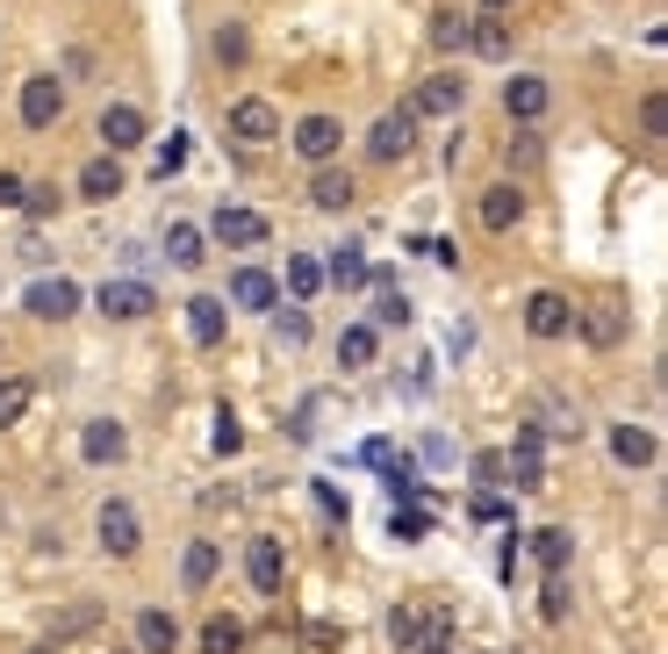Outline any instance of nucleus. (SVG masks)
Segmentation results:
<instances>
[{
    "label": "nucleus",
    "instance_id": "nucleus-44",
    "mask_svg": "<svg viewBox=\"0 0 668 654\" xmlns=\"http://www.w3.org/2000/svg\"><path fill=\"white\" fill-rule=\"evenodd\" d=\"M180 165H188V137L173 130V144H159V173H180Z\"/></svg>",
    "mask_w": 668,
    "mask_h": 654
},
{
    "label": "nucleus",
    "instance_id": "nucleus-30",
    "mask_svg": "<svg viewBox=\"0 0 668 654\" xmlns=\"http://www.w3.org/2000/svg\"><path fill=\"white\" fill-rule=\"evenodd\" d=\"M533 554H539L546 575H560V569H568V554H575V540L560 525H546V532H533Z\"/></svg>",
    "mask_w": 668,
    "mask_h": 654
},
{
    "label": "nucleus",
    "instance_id": "nucleus-20",
    "mask_svg": "<svg viewBox=\"0 0 668 654\" xmlns=\"http://www.w3.org/2000/svg\"><path fill=\"white\" fill-rule=\"evenodd\" d=\"M80 194H87V202H115V194H123V159H109V151L87 159L80 165Z\"/></svg>",
    "mask_w": 668,
    "mask_h": 654
},
{
    "label": "nucleus",
    "instance_id": "nucleus-25",
    "mask_svg": "<svg viewBox=\"0 0 668 654\" xmlns=\"http://www.w3.org/2000/svg\"><path fill=\"white\" fill-rule=\"evenodd\" d=\"M310 202H316V209H345V202H353V173H345V165H316Z\"/></svg>",
    "mask_w": 668,
    "mask_h": 654
},
{
    "label": "nucleus",
    "instance_id": "nucleus-3",
    "mask_svg": "<svg viewBox=\"0 0 668 654\" xmlns=\"http://www.w3.org/2000/svg\"><path fill=\"white\" fill-rule=\"evenodd\" d=\"M22 310L43 316V324H65V316L80 310V281H65V273H43V281H29Z\"/></svg>",
    "mask_w": 668,
    "mask_h": 654
},
{
    "label": "nucleus",
    "instance_id": "nucleus-48",
    "mask_svg": "<svg viewBox=\"0 0 668 654\" xmlns=\"http://www.w3.org/2000/svg\"><path fill=\"white\" fill-rule=\"evenodd\" d=\"M360 461H367V467H388V461H396V446H388V439H367V446H360Z\"/></svg>",
    "mask_w": 668,
    "mask_h": 654
},
{
    "label": "nucleus",
    "instance_id": "nucleus-6",
    "mask_svg": "<svg viewBox=\"0 0 668 654\" xmlns=\"http://www.w3.org/2000/svg\"><path fill=\"white\" fill-rule=\"evenodd\" d=\"M409 144H417V115H409V109H388L382 123L367 130V159H374V165H396V159H409Z\"/></svg>",
    "mask_w": 668,
    "mask_h": 654
},
{
    "label": "nucleus",
    "instance_id": "nucleus-13",
    "mask_svg": "<svg viewBox=\"0 0 668 654\" xmlns=\"http://www.w3.org/2000/svg\"><path fill=\"white\" fill-rule=\"evenodd\" d=\"M80 453H87L94 467H115V461L130 453V432H123L115 417H87V424H80Z\"/></svg>",
    "mask_w": 668,
    "mask_h": 654
},
{
    "label": "nucleus",
    "instance_id": "nucleus-17",
    "mask_svg": "<svg viewBox=\"0 0 668 654\" xmlns=\"http://www.w3.org/2000/svg\"><path fill=\"white\" fill-rule=\"evenodd\" d=\"M223 331H231L223 295H194V302H188V339H194V345H223Z\"/></svg>",
    "mask_w": 668,
    "mask_h": 654
},
{
    "label": "nucleus",
    "instance_id": "nucleus-49",
    "mask_svg": "<svg viewBox=\"0 0 668 654\" xmlns=\"http://www.w3.org/2000/svg\"><path fill=\"white\" fill-rule=\"evenodd\" d=\"M475 482H504V453H475Z\"/></svg>",
    "mask_w": 668,
    "mask_h": 654
},
{
    "label": "nucleus",
    "instance_id": "nucleus-39",
    "mask_svg": "<svg viewBox=\"0 0 668 654\" xmlns=\"http://www.w3.org/2000/svg\"><path fill=\"white\" fill-rule=\"evenodd\" d=\"M22 209H29V217H58V188H51V180H37V188H22Z\"/></svg>",
    "mask_w": 668,
    "mask_h": 654
},
{
    "label": "nucleus",
    "instance_id": "nucleus-4",
    "mask_svg": "<svg viewBox=\"0 0 668 654\" xmlns=\"http://www.w3.org/2000/svg\"><path fill=\"white\" fill-rule=\"evenodd\" d=\"M101 316H115V324H136V316L159 310V295H151V281H136V273H123V281H101Z\"/></svg>",
    "mask_w": 668,
    "mask_h": 654
},
{
    "label": "nucleus",
    "instance_id": "nucleus-18",
    "mask_svg": "<svg viewBox=\"0 0 668 654\" xmlns=\"http://www.w3.org/2000/svg\"><path fill=\"white\" fill-rule=\"evenodd\" d=\"M518 217H525V194L510 188V180L482 188V231H518Z\"/></svg>",
    "mask_w": 668,
    "mask_h": 654
},
{
    "label": "nucleus",
    "instance_id": "nucleus-9",
    "mask_svg": "<svg viewBox=\"0 0 668 654\" xmlns=\"http://www.w3.org/2000/svg\"><path fill=\"white\" fill-rule=\"evenodd\" d=\"M94 532H101V546H109L115 561H130L136 546H144V519H136V504H101Z\"/></svg>",
    "mask_w": 668,
    "mask_h": 654
},
{
    "label": "nucleus",
    "instance_id": "nucleus-7",
    "mask_svg": "<svg viewBox=\"0 0 668 654\" xmlns=\"http://www.w3.org/2000/svg\"><path fill=\"white\" fill-rule=\"evenodd\" d=\"M525 331H533V339H568L575 331V302L554 295V288H533V295H525Z\"/></svg>",
    "mask_w": 668,
    "mask_h": 654
},
{
    "label": "nucleus",
    "instance_id": "nucleus-27",
    "mask_svg": "<svg viewBox=\"0 0 668 654\" xmlns=\"http://www.w3.org/2000/svg\"><path fill=\"white\" fill-rule=\"evenodd\" d=\"M374 353H382V331L374 324H345L338 331V360L345 368H374Z\"/></svg>",
    "mask_w": 668,
    "mask_h": 654
},
{
    "label": "nucleus",
    "instance_id": "nucleus-51",
    "mask_svg": "<svg viewBox=\"0 0 668 654\" xmlns=\"http://www.w3.org/2000/svg\"><path fill=\"white\" fill-rule=\"evenodd\" d=\"M417 654H453V647L446 641H417Z\"/></svg>",
    "mask_w": 668,
    "mask_h": 654
},
{
    "label": "nucleus",
    "instance_id": "nucleus-19",
    "mask_svg": "<svg viewBox=\"0 0 668 654\" xmlns=\"http://www.w3.org/2000/svg\"><path fill=\"white\" fill-rule=\"evenodd\" d=\"M504 475L518 482V490H539V424H518V446H510V461H504Z\"/></svg>",
    "mask_w": 668,
    "mask_h": 654
},
{
    "label": "nucleus",
    "instance_id": "nucleus-40",
    "mask_svg": "<svg viewBox=\"0 0 668 654\" xmlns=\"http://www.w3.org/2000/svg\"><path fill=\"white\" fill-rule=\"evenodd\" d=\"M273 339L302 345V339H310V310H281V316H273Z\"/></svg>",
    "mask_w": 668,
    "mask_h": 654
},
{
    "label": "nucleus",
    "instance_id": "nucleus-22",
    "mask_svg": "<svg viewBox=\"0 0 668 654\" xmlns=\"http://www.w3.org/2000/svg\"><path fill=\"white\" fill-rule=\"evenodd\" d=\"M367 245H338V252H331V260H324V281L331 288H367Z\"/></svg>",
    "mask_w": 668,
    "mask_h": 654
},
{
    "label": "nucleus",
    "instance_id": "nucleus-34",
    "mask_svg": "<svg viewBox=\"0 0 668 654\" xmlns=\"http://www.w3.org/2000/svg\"><path fill=\"white\" fill-rule=\"evenodd\" d=\"M374 324H409V295L403 288L382 281V295H374Z\"/></svg>",
    "mask_w": 668,
    "mask_h": 654
},
{
    "label": "nucleus",
    "instance_id": "nucleus-32",
    "mask_svg": "<svg viewBox=\"0 0 668 654\" xmlns=\"http://www.w3.org/2000/svg\"><path fill=\"white\" fill-rule=\"evenodd\" d=\"M209 51L223 58V66H245V51H252V37H245V22H223L216 37H209Z\"/></svg>",
    "mask_w": 668,
    "mask_h": 654
},
{
    "label": "nucleus",
    "instance_id": "nucleus-46",
    "mask_svg": "<svg viewBox=\"0 0 668 654\" xmlns=\"http://www.w3.org/2000/svg\"><path fill=\"white\" fill-rule=\"evenodd\" d=\"M661 123H668V109H661V94H647V101H640V130H647V137H661Z\"/></svg>",
    "mask_w": 668,
    "mask_h": 654
},
{
    "label": "nucleus",
    "instance_id": "nucleus-47",
    "mask_svg": "<svg viewBox=\"0 0 668 654\" xmlns=\"http://www.w3.org/2000/svg\"><path fill=\"white\" fill-rule=\"evenodd\" d=\"M310 647H316V654H331V647H345V633H338V626H324V618H316V626H310Z\"/></svg>",
    "mask_w": 668,
    "mask_h": 654
},
{
    "label": "nucleus",
    "instance_id": "nucleus-43",
    "mask_svg": "<svg viewBox=\"0 0 668 654\" xmlns=\"http://www.w3.org/2000/svg\"><path fill=\"white\" fill-rule=\"evenodd\" d=\"M510 165H539V130H518V137H510Z\"/></svg>",
    "mask_w": 668,
    "mask_h": 654
},
{
    "label": "nucleus",
    "instance_id": "nucleus-38",
    "mask_svg": "<svg viewBox=\"0 0 668 654\" xmlns=\"http://www.w3.org/2000/svg\"><path fill=\"white\" fill-rule=\"evenodd\" d=\"M237 446H245V424H237L231 403H223V410H216V453H237Z\"/></svg>",
    "mask_w": 668,
    "mask_h": 654
},
{
    "label": "nucleus",
    "instance_id": "nucleus-33",
    "mask_svg": "<svg viewBox=\"0 0 668 654\" xmlns=\"http://www.w3.org/2000/svg\"><path fill=\"white\" fill-rule=\"evenodd\" d=\"M29 403H37V382H22V374H14V382H0V424H22Z\"/></svg>",
    "mask_w": 668,
    "mask_h": 654
},
{
    "label": "nucleus",
    "instance_id": "nucleus-31",
    "mask_svg": "<svg viewBox=\"0 0 668 654\" xmlns=\"http://www.w3.org/2000/svg\"><path fill=\"white\" fill-rule=\"evenodd\" d=\"M237 647H245V626H237V618H209V626H202V654H237Z\"/></svg>",
    "mask_w": 668,
    "mask_h": 654
},
{
    "label": "nucleus",
    "instance_id": "nucleus-2",
    "mask_svg": "<svg viewBox=\"0 0 668 654\" xmlns=\"http://www.w3.org/2000/svg\"><path fill=\"white\" fill-rule=\"evenodd\" d=\"M287 144H295L310 165H338V151H345V123H338V115H302Z\"/></svg>",
    "mask_w": 668,
    "mask_h": 654
},
{
    "label": "nucleus",
    "instance_id": "nucleus-24",
    "mask_svg": "<svg viewBox=\"0 0 668 654\" xmlns=\"http://www.w3.org/2000/svg\"><path fill=\"white\" fill-rule=\"evenodd\" d=\"M136 647H144V654H173L180 647L173 612H136Z\"/></svg>",
    "mask_w": 668,
    "mask_h": 654
},
{
    "label": "nucleus",
    "instance_id": "nucleus-16",
    "mask_svg": "<svg viewBox=\"0 0 668 654\" xmlns=\"http://www.w3.org/2000/svg\"><path fill=\"white\" fill-rule=\"evenodd\" d=\"M231 302L237 310H273V302H281V281H273L266 266H237L231 273Z\"/></svg>",
    "mask_w": 668,
    "mask_h": 654
},
{
    "label": "nucleus",
    "instance_id": "nucleus-28",
    "mask_svg": "<svg viewBox=\"0 0 668 654\" xmlns=\"http://www.w3.org/2000/svg\"><path fill=\"white\" fill-rule=\"evenodd\" d=\"M165 260H173L180 273H194V266L209 260V252H202V231H194V223H173V231H165Z\"/></svg>",
    "mask_w": 668,
    "mask_h": 654
},
{
    "label": "nucleus",
    "instance_id": "nucleus-21",
    "mask_svg": "<svg viewBox=\"0 0 668 654\" xmlns=\"http://www.w3.org/2000/svg\"><path fill=\"white\" fill-rule=\"evenodd\" d=\"M216 569H223V546L216 540H188V554H180V583L209 590V583H216Z\"/></svg>",
    "mask_w": 668,
    "mask_h": 654
},
{
    "label": "nucleus",
    "instance_id": "nucleus-45",
    "mask_svg": "<svg viewBox=\"0 0 668 654\" xmlns=\"http://www.w3.org/2000/svg\"><path fill=\"white\" fill-rule=\"evenodd\" d=\"M22 188H29V180H22V173H8V165H0V209H22Z\"/></svg>",
    "mask_w": 668,
    "mask_h": 654
},
{
    "label": "nucleus",
    "instance_id": "nucleus-1",
    "mask_svg": "<svg viewBox=\"0 0 668 654\" xmlns=\"http://www.w3.org/2000/svg\"><path fill=\"white\" fill-rule=\"evenodd\" d=\"M22 130H58V115H65V80L58 72H37V80H22Z\"/></svg>",
    "mask_w": 668,
    "mask_h": 654
},
{
    "label": "nucleus",
    "instance_id": "nucleus-50",
    "mask_svg": "<svg viewBox=\"0 0 668 654\" xmlns=\"http://www.w3.org/2000/svg\"><path fill=\"white\" fill-rule=\"evenodd\" d=\"M316 504H324V519H345V496L331 490V482H316Z\"/></svg>",
    "mask_w": 668,
    "mask_h": 654
},
{
    "label": "nucleus",
    "instance_id": "nucleus-23",
    "mask_svg": "<svg viewBox=\"0 0 668 654\" xmlns=\"http://www.w3.org/2000/svg\"><path fill=\"white\" fill-rule=\"evenodd\" d=\"M611 461L647 467L655 461V432H647V424H611Z\"/></svg>",
    "mask_w": 668,
    "mask_h": 654
},
{
    "label": "nucleus",
    "instance_id": "nucleus-52",
    "mask_svg": "<svg viewBox=\"0 0 668 654\" xmlns=\"http://www.w3.org/2000/svg\"><path fill=\"white\" fill-rule=\"evenodd\" d=\"M510 8V0H482V14H504Z\"/></svg>",
    "mask_w": 668,
    "mask_h": 654
},
{
    "label": "nucleus",
    "instance_id": "nucleus-12",
    "mask_svg": "<svg viewBox=\"0 0 668 654\" xmlns=\"http://www.w3.org/2000/svg\"><path fill=\"white\" fill-rule=\"evenodd\" d=\"M460 101H467V80H460V72H432V80L409 94V115H460Z\"/></svg>",
    "mask_w": 668,
    "mask_h": 654
},
{
    "label": "nucleus",
    "instance_id": "nucleus-15",
    "mask_svg": "<svg viewBox=\"0 0 668 654\" xmlns=\"http://www.w3.org/2000/svg\"><path fill=\"white\" fill-rule=\"evenodd\" d=\"M245 575H252V590H260V597H281V575H287V561H281V540H252L245 546Z\"/></svg>",
    "mask_w": 668,
    "mask_h": 654
},
{
    "label": "nucleus",
    "instance_id": "nucleus-37",
    "mask_svg": "<svg viewBox=\"0 0 668 654\" xmlns=\"http://www.w3.org/2000/svg\"><path fill=\"white\" fill-rule=\"evenodd\" d=\"M432 43H438V51H467V22H460V14H438V22H432Z\"/></svg>",
    "mask_w": 668,
    "mask_h": 654
},
{
    "label": "nucleus",
    "instance_id": "nucleus-8",
    "mask_svg": "<svg viewBox=\"0 0 668 654\" xmlns=\"http://www.w3.org/2000/svg\"><path fill=\"white\" fill-rule=\"evenodd\" d=\"M575 331H583V345H597V353H611V345H626L632 316L618 310V302H589V310H575Z\"/></svg>",
    "mask_w": 668,
    "mask_h": 654
},
{
    "label": "nucleus",
    "instance_id": "nucleus-41",
    "mask_svg": "<svg viewBox=\"0 0 668 654\" xmlns=\"http://www.w3.org/2000/svg\"><path fill=\"white\" fill-rule=\"evenodd\" d=\"M94 618H101V604H72V612L58 618L51 633H58V641H72V633H87V626H94Z\"/></svg>",
    "mask_w": 668,
    "mask_h": 654
},
{
    "label": "nucleus",
    "instance_id": "nucleus-11",
    "mask_svg": "<svg viewBox=\"0 0 668 654\" xmlns=\"http://www.w3.org/2000/svg\"><path fill=\"white\" fill-rule=\"evenodd\" d=\"M546 101H554V94H546V80H539V72H518V80H504V115H510L518 130H533V123H539V115H546Z\"/></svg>",
    "mask_w": 668,
    "mask_h": 654
},
{
    "label": "nucleus",
    "instance_id": "nucleus-5",
    "mask_svg": "<svg viewBox=\"0 0 668 654\" xmlns=\"http://www.w3.org/2000/svg\"><path fill=\"white\" fill-rule=\"evenodd\" d=\"M209 238H216V245L252 252V245H266V238H273V223L260 217V209H231V202H223L216 217H209Z\"/></svg>",
    "mask_w": 668,
    "mask_h": 654
},
{
    "label": "nucleus",
    "instance_id": "nucleus-36",
    "mask_svg": "<svg viewBox=\"0 0 668 654\" xmlns=\"http://www.w3.org/2000/svg\"><path fill=\"white\" fill-rule=\"evenodd\" d=\"M539 618H546V626H560V618H568V583H560V575H546V597H539Z\"/></svg>",
    "mask_w": 668,
    "mask_h": 654
},
{
    "label": "nucleus",
    "instance_id": "nucleus-26",
    "mask_svg": "<svg viewBox=\"0 0 668 654\" xmlns=\"http://www.w3.org/2000/svg\"><path fill=\"white\" fill-rule=\"evenodd\" d=\"M287 295H295V302H316V295H324V260L287 252Z\"/></svg>",
    "mask_w": 668,
    "mask_h": 654
},
{
    "label": "nucleus",
    "instance_id": "nucleus-10",
    "mask_svg": "<svg viewBox=\"0 0 668 654\" xmlns=\"http://www.w3.org/2000/svg\"><path fill=\"white\" fill-rule=\"evenodd\" d=\"M223 123H231L237 144H273V137H281V109L252 94V101H231V115H223Z\"/></svg>",
    "mask_w": 668,
    "mask_h": 654
},
{
    "label": "nucleus",
    "instance_id": "nucleus-35",
    "mask_svg": "<svg viewBox=\"0 0 668 654\" xmlns=\"http://www.w3.org/2000/svg\"><path fill=\"white\" fill-rule=\"evenodd\" d=\"M388 641H396V647H417V641H424V618L409 612V604H396V612H388Z\"/></svg>",
    "mask_w": 668,
    "mask_h": 654
},
{
    "label": "nucleus",
    "instance_id": "nucleus-42",
    "mask_svg": "<svg viewBox=\"0 0 668 654\" xmlns=\"http://www.w3.org/2000/svg\"><path fill=\"white\" fill-rule=\"evenodd\" d=\"M388 532H396V540H424V532H432V519H424V511H396V519H388Z\"/></svg>",
    "mask_w": 668,
    "mask_h": 654
},
{
    "label": "nucleus",
    "instance_id": "nucleus-29",
    "mask_svg": "<svg viewBox=\"0 0 668 654\" xmlns=\"http://www.w3.org/2000/svg\"><path fill=\"white\" fill-rule=\"evenodd\" d=\"M467 51L475 58H510V29L496 22V14H482V22H467Z\"/></svg>",
    "mask_w": 668,
    "mask_h": 654
},
{
    "label": "nucleus",
    "instance_id": "nucleus-14",
    "mask_svg": "<svg viewBox=\"0 0 668 654\" xmlns=\"http://www.w3.org/2000/svg\"><path fill=\"white\" fill-rule=\"evenodd\" d=\"M101 144H109V159H123V151L144 144V109H130V101H115V109H101Z\"/></svg>",
    "mask_w": 668,
    "mask_h": 654
}]
</instances>
